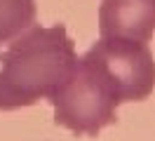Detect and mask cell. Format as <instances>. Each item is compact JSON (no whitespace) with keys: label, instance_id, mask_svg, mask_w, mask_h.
I'll return each instance as SVG.
<instances>
[{"label":"cell","instance_id":"cell-1","mask_svg":"<svg viewBox=\"0 0 155 141\" xmlns=\"http://www.w3.org/2000/svg\"><path fill=\"white\" fill-rule=\"evenodd\" d=\"M155 89V59L146 42L99 38L49 99L54 122L78 136H97L117 120V106L143 101Z\"/></svg>","mask_w":155,"mask_h":141},{"label":"cell","instance_id":"cell-2","mask_svg":"<svg viewBox=\"0 0 155 141\" xmlns=\"http://www.w3.org/2000/svg\"><path fill=\"white\" fill-rule=\"evenodd\" d=\"M78 59L66 26H31L0 54V111H17L52 99Z\"/></svg>","mask_w":155,"mask_h":141},{"label":"cell","instance_id":"cell-3","mask_svg":"<svg viewBox=\"0 0 155 141\" xmlns=\"http://www.w3.org/2000/svg\"><path fill=\"white\" fill-rule=\"evenodd\" d=\"M101 38L148 42L155 33V0H104L99 7Z\"/></svg>","mask_w":155,"mask_h":141},{"label":"cell","instance_id":"cell-4","mask_svg":"<svg viewBox=\"0 0 155 141\" xmlns=\"http://www.w3.org/2000/svg\"><path fill=\"white\" fill-rule=\"evenodd\" d=\"M35 0H0V45L19 38L35 24Z\"/></svg>","mask_w":155,"mask_h":141}]
</instances>
